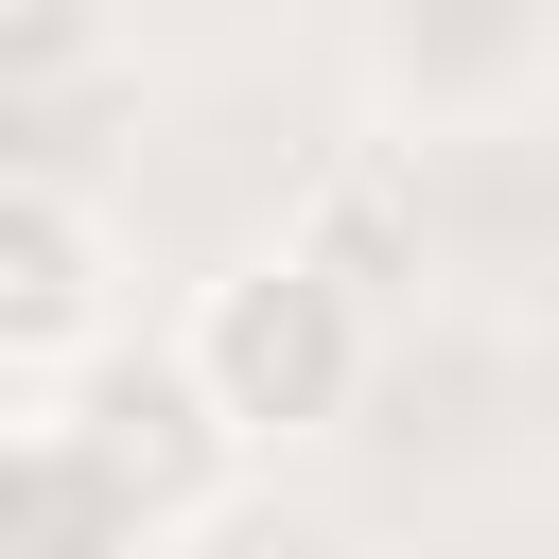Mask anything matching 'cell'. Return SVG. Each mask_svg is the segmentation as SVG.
Listing matches in <instances>:
<instances>
[{
    "label": "cell",
    "mask_w": 559,
    "mask_h": 559,
    "mask_svg": "<svg viewBox=\"0 0 559 559\" xmlns=\"http://www.w3.org/2000/svg\"><path fill=\"white\" fill-rule=\"evenodd\" d=\"M175 349H192V384H210V419H227L245 454H297V437H332V419L367 402L384 297H349V280L280 227V245H245V262L175 314Z\"/></svg>",
    "instance_id": "cell-1"
},
{
    "label": "cell",
    "mask_w": 559,
    "mask_h": 559,
    "mask_svg": "<svg viewBox=\"0 0 559 559\" xmlns=\"http://www.w3.org/2000/svg\"><path fill=\"white\" fill-rule=\"evenodd\" d=\"M87 349H122V245H105L87 192L0 175V402L70 384Z\"/></svg>",
    "instance_id": "cell-2"
},
{
    "label": "cell",
    "mask_w": 559,
    "mask_h": 559,
    "mask_svg": "<svg viewBox=\"0 0 559 559\" xmlns=\"http://www.w3.org/2000/svg\"><path fill=\"white\" fill-rule=\"evenodd\" d=\"M35 402H70L87 419V454L157 507V524H210L227 507V472H245V437L210 419V384H192V349H87L70 384H35Z\"/></svg>",
    "instance_id": "cell-3"
},
{
    "label": "cell",
    "mask_w": 559,
    "mask_h": 559,
    "mask_svg": "<svg viewBox=\"0 0 559 559\" xmlns=\"http://www.w3.org/2000/svg\"><path fill=\"white\" fill-rule=\"evenodd\" d=\"M0 559H175V524L87 454L70 402H35V419H0Z\"/></svg>",
    "instance_id": "cell-4"
},
{
    "label": "cell",
    "mask_w": 559,
    "mask_h": 559,
    "mask_svg": "<svg viewBox=\"0 0 559 559\" xmlns=\"http://www.w3.org/2000/svg\"><path fill=\"white\" fill-rule=\"evenodd\" d=\"M280 227H297V245H314L349 297H402V280H419V192H402L384 157H332V175H314Z\"/></svg>",
    "instance_id": "cell-5"
},
{
    "label": "cell",
    "mask_w": 559,
    "mask_h": 559,
    "mask_svg": "<svg viewBox=\"0 0 559 559\" xmlns=\"http://www.w3.org/2000/svg\"><path fill=\"white\" fill-rule=\"evenodd\" d=\"M105 35H122V0H0V105H35V87H70V70H105Z\"/></svg>",
    "instance_id": "cell-6"
}]
</instances>
